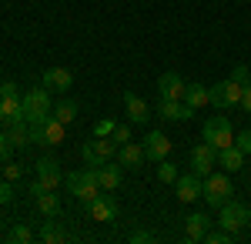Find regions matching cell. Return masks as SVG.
<instances>
[{"instance_id":"7","label":"cell","mask_w":251,"mask_h":244,"mask_svg":"<svg viewBox=\"0 0 251 244\" xmlns=\"http://www.w3.org/2000/svg\"><path fill=\"white\" fill-rule=\"evenodd\" d=\"M0 121H3V124L24 121V104H20V91H17L14 80L0 84Z\"/></svg>"},{"instance_id":"30","label":"cell","mask_w":251,"mask_h":244,"mask_svg":"<svg viewBox=\"0 0 251 244\" xmlns=\"http://www.w3.org/2000/svg\"><path fill=\"white\" fill-rule=\"evenodd\" d=\"M157 181H161V184H174V181H177V168L168 164V161H161V168H157Z\"/></svg>"},{"instance_id":"6","label":"cell","mask_w":251,"mask_h":244,"mask_svg":"<svg viewBox=\"0 0 251 244\" xmlns=\"http://www.w3.org/2000/svg\"><path fill=\"white\" fill-rule=\"evenodd\" d=\"M20 104H24V121L30 124V121H40V117H47V114L54 111V100H50V91L40 84V87H34L30 94L20 97Z\"/></svg>"},{"instance_id":"12","label":"cell","mask_w":251,"mask_h":244,"mask_svg":"<svg viewBox=\"0 0 251 244\" xmlns=\"http://www.w3.org/2000/svg\"><path fill=\"white\" fill-rule=\"evenodd\" d=\"M157 91H161L164 100H184L188 84H184V77L177 74V71H164V74L157 77Z\"/></svg>"},{"instance_id":"36","label":"cell","mask_w":251,"mask_h":244,"mask_svg":"<svg viewBox=\"0 0 251 244\" xmlns=\"http://www.w3.org/2000/svg\"><path fill=\"white\" fill-rule=\"evenodd\" d=\"M10 150H14V147H10V141H7V134L0 131V161H7V157H10Z\"/></svg>"},{"instance_id":"33","label":"cell","mask_w":251,"mask_h":244,"mask_svg":"<svg viewBox=\"0 0 251 244\" xmlns=\"http://www.w3.org/2000/svg\"><path fill=\"white\" fill-rule=\"evenodd\" d=\"M234 144L245 150V154H251V127H248V131H241V134H234Z\"/></svg>"},{"instance_id":"11","label":"cell","mask_w":251,"mask_h":244,"mask_svg":"<svg viewBox=\"0 0 251 244\" xmlns=\"http://www.w3.org/2000/svg\"><path fill=\"white\" fill-rule=\"evenodd\" d=\"M174 191H177V201H184V204H194V201L204 194V181H201L198 174H177V181H174Z\"/></svg>"},{"instance_id":"9","label":"cell","mask_w":251,"mask_h":244,"mask_svg":"<svg viewBox=\"0 0 251 244\" xmlns=\"http://www.w3.org/2000/svg\"><path fill=\"white\" fill-rule=\"evenodd\" d=\"M231 194H234V184L228 174H208L204 177V194L201 197L208 201V207H221Z\"/></svg>"},{"instance_id":"18","label":"cell","mask_w":251,"mask_h":244,"mask_svg":"<svg viewBox=\"0 0 251 244\" xmlns=\"http://www.w3.org/2000/svg\"><path fill=\"white\" fill-rule=\"evenodd\" d=\"M121 164H100V168H94V174H97V184H100V191H114V188H121V181H124V174H121Z\"/></svg>"},{"instance_id":"3","label":"cell","mask_w":251,"mask_h":244,"mask_svg":"<svg viewBox=\"0 0 251 244\" xmlns=\"http://www.w3.org/2000/svg\"><path fill=\"white\" fill-rule=\"evenodd\" d=\"M218 224L225 227V231H231V234H238V231H245V227L251 224V207L241 204V201H225V204L218 207Z\"/></svg>"},{"instance_id":"19","label":"cell","mask_w":251,"mask_h":244,"mask_svg":"<svg viewBox=\"0 0 251 244\" xmlns=\"http://www.w3.org/2000/svg\"><path fill=\"white\" fill-rule=\"evenodd\" d=\"M3 134H7V141H10V147H14V150H24L27 144H30V124H27V121L3 124Z\"/></svg>"},{"instance_id":"5","label":"cell","mask_w":251,"mask_h":244,"mask_svg":"<svg viewBox=\"0 0 251 244\" xmlns=\"http://www.w3.org/2000/svg\"><path fill=\"white\" fill-rule=\"evenodd\" d=\"M60 184H64V171H60V164L54 161V157H40L37 161V181L30 184V194L37 197V194H44V191H57Z\"/></svg>"},{"instance_id":"1","label":"cell","mask_w":251,"mask_h":244,"mask_svg":"<svg viewBox=\"0 0 251 244\" xmlns=\"http://www.w3.org/2000/svg\"><path fill=\"white\" fill-rule=\"evenodd\" d=\"M64 188L71 191L74 197H80L84 204H87V201H94L97 194H100V184H97L94 168H87V171H67V174H64Z\"/></svg>"},{"instance_id":"8","label":"cell","mask_w":251,"mask_h":244,"mask_svg":"<svg viewBox=\"0 0 251 244\" xmlns=\"http://www.w3.org/2000/svg\"><path fill=\"white\" fill-rule=\"evenodd\" d=\"M241 94H245V84H238L234 77L221 80L211 87V104L218 111H228V107H241Z\"/></svg>"},{"instance_id":"21","label":"cell","mask_w":251,"mask_h":244,"mask_svg":"<svg viewBox=\"0 0 251 244\" xmlns=\"http://www.w3.org/2000/svg\"><path fill=\"white\" fill-rule=\"evenodd\" d=\"M124 107H127V121H131V124H144L148 114H151V107L137 94H131V91H124Z\"/></svg>"},{"instance_id":"14","label":"cell","mask_w":251,"mask_h":244,"mask_svg":"<svg viewBox=\"0 0 251 244\" xmlns=\"http://www.w3.org/2000/svg\"><path fill=\"white\" fill-rule=\"evenodd\" d=\"M87 214H91L94 221H100V224H111L117 218V201L111 194H97L94 201H87Z\"/></svg>"},{"instance_id":"25","label":"cell","mask_w":251,"mask_h":244,"mask_svg":"<svg viewBox=\"0 0 251 244\" xmlns=\"http://www.w3.org/2000/svg\"><path fill=\"white\" fill-rule=\"evenodd\" d=\"M40 241L44 244H64V241H71V234H67L57 221H47V224L40 227Z\"/></svg>"},{"instance_id":"27","label":"cell","mask_w":251,"mask_h":244,"mask_svg":"<svg viewBox=\"0 0 251 244\" xmlns=\"http://www.w3.org/2000/svg\"><path fill=\"white\" fill-rule=\"evenodd\" d=\"M54 117H57L60 124H71V121H74V117H77V104H74V100H67V97H60L57 104H54Z\"/></svg>"},{"instance_id":"23","label":"cell","mask_w":251,"mask_h":244,"mask_svg":"<svg viewBox=\"0 0 251 244\" xmlns=\"http://www.w3.org/2000/svg\"><path fill=\"white\" fill-rule=\"evenodd\" d=\"M211 231V218L204 211H194L188 218V241H204V234Z\"/></svg>"},{"instance_id":"31","label":"cell","mask_w":251,"mask_h":244,"mask_svg":"<svg viewBox=\"0 0 251 244\" xmlns=\"http://www.w3.org/2000/svg\"><path fill=\"white\" fill-rule=\"evenodd\" d=\"M204 241H208V244H228V241H231V231H208Z\"/></svg>"},{"instance_id":"34","label":"cell","mask_w":251,"mask_h":244,"mask_svg":"<svg viewBox=\"0 0 251 244\" xmlns=\"http://www.w3.org/2000/svg\"><path fill=\"white\" fill-rule=\"evenodd\" d=\"M10 201H14V191H10V181L3 177L0 181V204H10Z\"/></svg>"},{"instance_id":"4","label":"cell","mask_w":251,"mask_h":244,"mask_svg":"<svg viewBox=\"0 0 251 244\" xmlns=\"http://www.w3.org/2000/svg\"><path fill=\"white\" fill-rule=\"evenodd\" d=\"M201 141H208L214 150H221V147H228V144H234V127H231V121H228L225 114L208 117V121H204V127H201Z\"/></svg>"},{"instance_id":"13","label":"cell","mask_w":251,"mask_h":244,"mask_svg":"<svg viewBox=\"0 0 251 244\" xmlns=\"http://www.w3.org/2000/svg\"><path fill=\"white\" fill-rule=\"evenodd\" d=\"M214 161H218V150H214L208 141H201L198 147H191V168H194L198 177H208L211 168H214Z\"/></svg>"},{"instance_id":"24","label":"cell","mask_w":251,"mask_h":244,"mask_svg":"<svg viewBox=\"0 0 251 244\" xmlns=\"http://www.w3.org/2000/svg\"><path fill=\"white\" fill-rule=\"evenodd\" d=\"M184 104L188 107H204V104H211V87H204V84H188V91H184Z\"/></svg>"},{"instance_id":"37","label":"cell","mask_w":251,"mask_h":244,"mask_svg":"<svg viewBox=\"0 0 251 244\" xmlns=\"http://www.w3.org/2000/svg\"><path fill=\"white\" fill-rule=\"evenodd\" d=\"M3 177H7V181L14 184V181L20 177V164H7V168H3Z\"/></svg>"},{"instance_id":"17","label":"cell","mask_w":251,"mask_h":244,"mask_svg":"<svg viewBox=\"0 0 251 244\" xmlns=\"http://www.w3.org/2000/svg\"><path fill=\"white\" fill-rule=\"evenodd\" d=\"M144 161H148V157H144V144L127 141V144H121V147H117V164H121L124 171H137Z\"/></svg>"},{"instance_id":"16","label":"cell","mask_w":251,"mask_h":244,"mask_svg":"<svg viewBox=\"0 0 251 244\" xmlns=\"http://www.w3.org/2000/svg\"><path fill=\"white\" fill-rule=\"evenodd\" d=\"M71 84H74V74H71L67 67H47V71H44V87H47L50 94H67Z\"/></svg>"},{"instance_id":"29","label":"cell","mask_w":251,"mask_h":244,"mask_svg":"<svg viewBox=\"0 0 251 244\" xmlns=\"http://www.w3.org/2000/svg\"><path fill=\"white\" fill-rule=\"evenodd\" d=\"M10 241L14 244H30L34 241V231L27 224H14V231H10Z\"/></svg>"},{"instance_id":"28","label":"cell","mask_w":251,"mask_h":244,"mask_svg":"<svg viewBox=\"0 0 251 244\" xmlns=\"http://www.w3.org/2000/svg\"><path fill=\"white\" fill-rule=\"evenodd\" d=\"M131 127H134V124H131V121H127V124H114V131H111V141H114L117 147H121V144H127V141H131Z\"/></svg>"},{"instance_id":"10","label":"cell","mask_w":251,"mask_h":244,"mask_svg":"<svg viewBox=\"0 0 251 244\" xmlns=\"http://www.w3.org/2000/svg\"><path fill=\"white\" fill-rule=\"evenodd\" d=\"M80 154H84L87 168H100V164H107V161L117 154V144L107 141V137H94V141H87V144L80 147Z\"/></svg>"},{"instance_id":"26","label":"cell","mask_w":251,"mask_h":244,"mask_svg":"<svg viewBox=\"0 0 251 244\" xmlns=\"http://www.w3.org/2000/svg\"><path fill=\"white\" fill-rule=\"evenodd\" d=\"M37 211H40V214H47V218H54V214L60 211L57 191H44V194H37Z\"/></svg>"},{"instance_id":"20","label":"cell","mask_w":251,"mask_h":244,"mask_svg":"<svg viewBox=\"0 0 251 244\" xmlns=\"http://www.w3.org/2000/svg\"><path fill=\"white\" fill-rule=\"evenodd\" d=\"M194 114L198 111L188 107L184 100H164V97H161V117H164V121H191Z\"/></svg>"},{"instance_id":"35","label":"cell","mask_w":251,"mask_h":244,"mask_svg":"<svg viewBox=\"0 0 251 244\" xmlns=\"http://www.w3.org/2000/svg\"><path fill=\"white\" fill-rule=\"evenodd\" d=\"M154 241V234H148V231H134L131 234V244H151Z\"/></svg>"},{"instance_id":"2","label":"cell","mask_w":251,"mask_h":244,"mask_svg":"<svg viewBox=\"0 0 251 244\" xmlns=\"http://www.w3.org/2000/svg\"><path fill=\"white\" fill-rule=\"evenodd\" d=\"M64 127H67V124H60L54 114H47V117H40V121H30V144L54 147V144L64 141Z\"/></svg>"},{"instance_id":"38","label":"cell","mask_w":251,"mask_h":244,"mask_svg":"<svg viewBox=\"0 0 251 244\" xmlns=\"http://www.w3.org/2000/svg\"><path fill=\"white\" fill-rule=\"evenodd\" d=\"M241 107L251 114V84H245V94H241Z\"/></svg>"},{"instance_id":"32","label":"cell","mask_w":251,"mask_h":244,"mask_svg":"<svg viewBox=\"0 0 251 244\" xmlns=\"http://www.w3.org/2000/svg\"><path fill=\"white\" fill-rule=\"evenodd\" d=\"M231 77L238 80V84H251V67L248 64H238V67L231 71Z\"/></svg>"},{"instance_id":"22","label":"cell","mask_w":251,"mask_h":244,"mask_svg":"<svg viewBox=\"0 0 251 244\" xmlns=\"http://www.w3.org/2000/svg\"><path fill=\"white\" fill-rule=\"evenodd\" d=\"M218 164L228 171V174L241 171V164H245V150L238 147V144H228V147H221V150H218Z\"/></svg>"},{"instance_id":"39","label":"cell","mask_w":251,"mask_h":244,"mask_svg":"<svg viewBox=\"0 0 251 244\" xmlns=\"http://www.w3.org/2000/svg\"><path fill=\"white\" fill-rule=\"evenodd\" d=\"M111 131H114L111 121H100V124H97V137H104V134H111Z\"/></svg>"},{"instance_id":"15","label":"cell","mask_w":251,"mask_h":244,"mask_svg":"<svg viewBox=\"0 0 251 244\" xmlns=\"http://www.w3.org/2000/svg\"><path fill=\"white\" fill-rule=\"evenodd\" d=\"M168 154H171V141L164 131H151L144 137V157L148 161H168Z\"/></svg>"}]
</instances>
